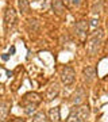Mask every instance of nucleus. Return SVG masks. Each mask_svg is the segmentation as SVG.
Wrapping results in <instances>:
<instances>
[{"label": "nucleus", "mask_w": 108, "mask_h": 122, "mask_svg": "<svg viewBox=\"0 0 108 122\" xmlns=\"http://www.w3.org/2000/svg\"><path fill=\"white\" fill-rule=\"evenodd\" d=\"M16 24V11L12 8V7H8L5 10V14H4V26H5V30H11L14 28Z\"/></svg>", "instance_id": "4"}, {"label": "nucleus", "mask_w": 108, "mask_h": 122, "mask_svg": "<svg viewBox=\"0 0 108 122\" xmlns=\"http://www.w3.org/2000/svg\"><path fill=\"white\" fill-rule=\"evenodd\" d=\"M49 118L51 122H61V115H59V107H53L49 110Z\"/></svg>", "instance_id": "11"}, {"label": "nucleus", "mask_w": 108, "mask_h": 122, "mask_svg": "<svg viewBox=\"0 0 108 122\" xmlns=\"http://www.w3.org/2000/svg\"><path fill=\"white\" fill-rule=\"evenodd\" d=\"M8 114V105L7 103H3V102H0V122L4 121L5 117Z\"/></svg>", "instance_id": "12"}, {"label": "nucleus", "mask_w": 108, "mask_h": 122, "mask_svg": "<svg viewBox=\"0 0 108 122\" xmlns=\"http://www.w3.org/2000/svg\"><path fill=\"white\" fill-rule=\"evenodd\" d=\"M89 117V107L88 106H78L72 110L68 122H86Z\"/></svg>", "instance_id": "2"}, {"label": "nucleus", "mask_w": 108, "mask_h": 122, "mask_svg": "<svg viewBox=\"0 0 108 122\" xmlns=\"http://www.w3.org/2000/svg\"><path fill=\"white\" fill-rule=\"evenodd\" d=\"M86 98V92L85 89L82 88V87H80V88L76 89V92L73 95H72V103L76 106H80L82 102H84V99Z\"/></svg>", "instance_id": "6"}, {"label": "nucleus", "mask_w": 108, "mask_h": 122, "mask_svg": "<svg viewBox=\"0 0 108 122\" xmlns=\"http://www.w3.org/2000/svg\"><path fill=\"white\" fill-rule=\"evenodd\" d=\"M0 94H4V88H3V85L0 84Z\"/></svg>", "instance_id": "22"}, {"label": "nucleus", "mask_w": 108, "mask_h": 122, "mask_svg": "<svg viewBox=\"0 0 108 122\" xmlns=\"http://www.w3.org/2000/svg\"><path fill=\"white\" fill-rule=\"evenodd\" d=\"M61 80L65 85H70L76 80V72L72 67H64L61 69Z\"/></svg>", "instance_id": "3"}, {"label": "nucleus", "mask_w": 108, "mask_h": 122, "mask_svg": "<svg viewBox=\"0 0 108 122\" xmlns=\"http://www.w3.org/2000/svg\"><path fill=\"white\" fill-rule=\"evenodd\" d=\"M58 94H59L58 84H57V83L51 84V85L47 88V92H46V100H53V99H55V98L58 96Z\"/></svg>", "instance_id": "8"}, {"label": "nucleus", "mask_w": 108, "mask_h": 122, "mask_svg": "<svg viewBox=\"0 0 108 122\" xmlns=\"http://www.w3.org/2000/svg\"><path fill=\"white\" fill-rule=\"evenodd\" d=\"M28 30L30 31H35V30H38V27H39V23H38V19H35V18H32V19H28Z\"/></svg>", "instance_id": "15"}, {"label": "nucleus", "mask_w": 108, "mask_h": 122, "mask_svg": "<svg viewBox=\"0 0 108 122\" xmlns=\"http://www.w3.org/2000/svg\"><path fill=\"white\" fill-rule=\"evenodd\" d=\"M32 122H47V119H46V114L42 113V111L37 113V114L34 115V118H32Z\"/></svg>", "instance_id": "16"}, {"label": "nucleus", "mask_w": 108, "mask_h": 122, "mask_svg": "<svg viewBox=\"0 0 108 122\" xmlns=\"http://www.w3.org/2000/svg\"><path fill=\"white\" fill-rule=\"evenodd\" d=\"M101 35L103 31L101 30H96L95 33L91 35V38L86 44V52L89 56H96L99 49H100V45H101Z\"/></svg>", "instance_id": "1"}, {"label": "nucleus", "mask_w": 108, "mask_h": 122, "mask_svg": "<svg viewBox=\"0 0 108 122\" xmlns=\"http://www.w3.org/2000/svg\"><path fill=\"white\" fill-rule=\"evenodd\" d=\"M88 27H89V24H88L86 20H80V22L76 23L74 31L80 38H84V37L86 35V33H88Z\"/></svg>", "instance_id": "7"}, {"label": "nucleus", "mask_w": 108, "mask_h": 122, "mask_svg": "<svg viewBox=\"0 0 108 122\" xmlns=\"http://www.w3.org/2000/svg\"><path fill=\"white\" fill-rule=\"evenodd\" d=\"M10 58V54H1V60H4V61H7Z\"/></svg>", "instance_id": "19"}, {"label": "nucleus", "mask_w": 108, "mask_h": 122, "mask_svg": "<svg viewBox=\"0 0 108 122\" xmlns=\"http://www.w3.org/2000/svg\"><path fill=\"white\" fill-rule=\"evenodd\" d=\"M14 122H24V121H23V119H15Z\"/></svg>", "instance_id": "23"}, {"label": "nucleus", "mask_w": 108, "mask_h": 122, "mask_svg": "<svg viewBox=\"0 0 108 122\" xmlns=\"http://www.w3.org/2000/svg\"><path fill=\"white\" fill-rule=\"evenodd\" d=\"M91 23L93 24V26H97V23H99V20H96V19H93V20H91Z\"/></svg>", "instance_id": "21"}, {"label": "nucleus", "mask_w": 108, "mask_h": 122, "mask_svg": "<svg viewBox=\"0 0 108 122\" xmlns=\"http://www.w3.org/2000/svg\"><path fill=\"white\" fill-rule=\"evenodd\" d=\"M15 52H16L15 46H11V49H10V54H15Z\"/></svg>", "instance_id": "20"}, {"label": "nucleus", "mask_w": 108, "mask_h": 122, "mask_svg": "<svg viewBox=\"0 0 108 122\" xmlns=\"http://www.w3.org/2000/svg\"><path fill=\"white\" fill-rule=\"evenodd\" d=\"M35 109H37V105H27L24 106V113L28 114V115H31L32 113L35 111Z\"/></svg>", "instance_id": "17"}, {"label": "nucleus", "mask_w": 108, "mask_h": 122, "mask_svg": "<svg viewBox=\"0 0 108 122\" xmlns=\"http://www.w3.org/2000/svg\"><path fill=\"white\" fill-rule=\"evenodd\" d=\"M41 95L37 94V92H30V94H26L23 96V100L20 102V105L27 106V105H39L41 103Z\"/></svg>", "instance_id": "5"}, {"label": "nucleus", "mask_w": 108, "mask_h": 122, "mask_svg": "<svg viewBox=\"0 0 108 122\" xmlns=\"http://www.w3.org/2000/svg\"><path fill=\"white\" fill-rule=\"evenodd\" d=\"M95 77H96V69L95 68L93 67L84 68V79H85V81L91 83V81L95 80Z\"/></svg>", "instance_id": "10"}, {"label": "nucleus", "mask_w": 108, "mask_h": 122, "mask_svg": "<svg viewBox=\"0 0 108 122\" xmlns=\"http://www.w3.org/2000/svg\"><path fill=\"white\" fill-rule=\"evenodd\" d=\"M103 10V0H95L93 6H92V12L93 14H99Z\"/></svg>", "instance_id": "14"}, {"label": "nucleus", "mask_w": 108, "mask_h": 122, "mask_svg": "<svg viewBox=\"0 0 108 122\" xmlns=\"http://www.w3.org/2000/svg\"><path fill=\"white\" fill-rule=\"evenodd\" d=\"M53 10L58 16H62V15H65V12H66L62 0H53Z\"/></svg>", "instance_id": "9"}, {"label": "nucleus", "mask_w": 108, "mask_h": 122, "mask_svg": "<svg viewBox=\"0 0 108 122\" xmlns=\"http://www.w3.org/2000/svg\"><path fill=\"white\" fill-rule=\"evenodd\" d=\"M18 6H19V10H20V12H23V14L28 12V10H30L28 0H18Z\"/></svg>", "instance_id": "13"}, {"label": "nucleus", "mask_w": 108, "mask_h": 122, "mask_svg": "<svg viewBox=\"0 0 108 122\" xmlns=\"http://www.w3.org/2000/svg\"><path fill=\"white\" fill-rule=\"evenodd\" d=\"M65 3H68V4H73V6H80L81 0H65Z\"/></svg>", "instance_id": "18"}]
</instances>
